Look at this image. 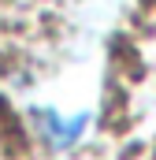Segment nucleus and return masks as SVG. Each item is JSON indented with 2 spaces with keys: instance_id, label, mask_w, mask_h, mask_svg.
I'll return each instance as SVG.
<instances>
[{
  "instance_id": "nucleus-1",
  "label": "nucleus",
  "mask_w": 156,
  "mask_h": 160,
  "mask_svg": "<svg viewBox=\"0 0 156 160\" xmlns=\"http://www.w3.org/2000/svg\"><path fill=\"white\" fill-rule=\"evenodd\" d=\"M41 123H45V127H52V138H56L60 145H67V142H75V138H78V130H82V119L60 123L56 116H52V112H48V116H41Z\"/></svg>"
}]
</instances>
